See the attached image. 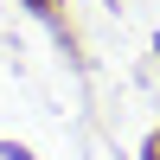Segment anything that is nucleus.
I'll use <instances>...</instances> for the list:
<instances>
[{"label":"nucleus","mask_w":160,"mask_h":160,"mask_svg":"<svg viewBox=\"0 0 160 160\" xmlns=\"http://www.w3.org/2000/svg\"><path fill=\"white\" fill-rule=\"evenodd\" d=\"M32 13L38 19H58V0H32Z\"/></svg>","instance_id":"nucleus-1"}]
</instances>
